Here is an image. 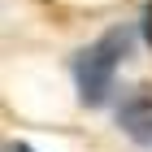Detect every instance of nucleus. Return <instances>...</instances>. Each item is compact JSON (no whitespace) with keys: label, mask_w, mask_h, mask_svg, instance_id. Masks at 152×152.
I'll list each match as a JSON object with an SVG mask.
<instances>
[{"label":"nucleus","mask_w":152,"mask_h":152,"mask_svg":"<svg viewBox=\"0 0 152 152\" xmlns=\"http://www.w3.org/2000/svg\"><path fill=\"white\" fill-rule=\"evenodd\" d=\"M143 39H148V44H152V0H148V4H143Z\"/></svg>","instance_id":"obj_3"},{"label":"nucleus","mask_w":152,"mask_h":152,"mask_svg":"<svg viewBox=\"0 0 152 152\" xmlns=\"http://www.w3.org/2000/svg\"><path fill=\"white\" fill-rule=\"evenodd\" d=\"M130 44H135L130 26H109L96 44H87L78 57H74V87H78V100L87 109H100L109 100L113 74H117V65L130 57Z\"/></svg>","instance_id":"obj_1"},{"label":"nucleus","mask_w":152,"mask_h":152,"mask_svg":"<svg viewBox=\"0 0 152 152\" xmlns=\"http://www.w3.org/2000/svg\"><path fill=\"white\" fill-rule=\"evenodd\" d=\"M117 126L139 148H152V87H130L126 91V100L117 104Z\"/></svg>","instance_id":"obj_2"}]
</instances>
